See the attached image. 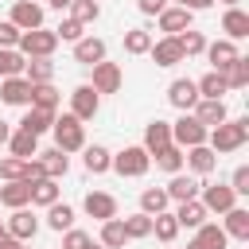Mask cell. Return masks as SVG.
I'll list each match as a JSON object with an SVG mask.
<instances>
[{
  "label": "cell",
  "instance_id": "17",
  "mask_svg": "<svg viewBox=\"0 0 249 249\" xmlns=\"http://www.w3.org/2000/svg\"><path fill=\"white\" fill-rule=\"evenodd\" d=\"M206 58H210V70H226L233 58H241V51H237V43H230V39H214V43H206V51H202Z\"/></svg>",
  "mask_w": 249,
  "mask_h": 249
},
{
  "label": "cell",
  "instance_id": "9",
  "mask_svg": "<svg viewBox=\"0 0 249 249\" xmlns=\"http://www.w3.org/2000/svg\"><path fill=\"white\" fill-rule=\"evenodd\" d=\"M167 101H171L179 113H191V109L198 105V86H195V78H175V82L167 86Z\"/></svg>",
  "mask_w": 249,
  "mask_h": 249
},
{
  "label": "cell",
  "instance_id": "39",
  "mask_svg": "<svg viewBox=\"0 0 249 249\" xmlns=\"http://www.w3.org/2000/svg\"><path fill=\"white\" fill-rule=\"evenodd\" d=\"M58 202V183L54 179H35L31 183V206H54Z\"/></svg>",
  "mask_w": 249,
  "mask_h": 249
},
{
  "label": "cell",
  "instance_id": "11",
  "mask_svg": "<svg viewBox=\"0 0 249 249\" xmlns=\"http://www.w3.org/2000/svg\"><path fill=\"white\" fill-rule=\"evenodd\" d=\"M8 23H16L19 31H35V27H43V4H35V0H16Z\"/></svg>",
  "mask_w": 249,
  "mask_h": 249
},
{
  "label": "cell",
  "instance_id": "12",
  "mask_svg": "<svg viewBox=\"0 0 249 249\" xmlns=\"http://www.w3.org/2000/svg\"><path fill=\"white\" fill-rule=\"evenodd\" d=\"M82 210H86L89 218H97V222H109V218H117V198H113L109 191H89V195L82 198Z\"/></svg>",
  "mask_w": 249,
  "mask_h": 249
},
{
  "label": "cell",
  "instance_id": "3",
  "mask_svg": "<svg viewBox=\"0 0 249 249\" xmlns=\"http://www.w3.org/2000/svg\"><path fill=\"white\" fill-rule=\"evenodd\" d=\"M121 179H140L148 167H152V156L140 148V144H128V148H121L117 156H113V163H109Z\"/></svg>",
  "mask_w": 249,
  "mask_h": 249
},
{
  "label": "cell",
  "instance_id": "30",
  "mask_svg": "<svg viewBox=\"0 0 249 249\" xmlns=\"http://www.w3.org/2000/svg\"><path fill=\"white\" fill-rule=\"evenodd\" d=\"M54 117H58V113H47V109H31V105H27V113H23L19 128H23V132H31V136H43V132H51Z\"/></svg>",
  "mask_w": 249,
  "mask_h": 249
},
{
  "label": "cell",
  "instance_id": "43",
  "mask_svg": "<svg viewBox=\"0 0 249 249\" xmlns=\"http://www.w3.org/2000/svg\"><path fill=\"white\" fill-rule=\"evenodd\" d=\"M97 16H101V4H97V0H74V4H70V19L82 23V27L97 23Z\"/></svg>",
  "mask_w": 249,
  "mask_h": 249
},
{
  "label": "cell",
  "instance_id": "7",
  "mask_svg": "<svg viewBox=\"0 0 249 249\" xmlns=\"http://www.w3.org/2000/svg\"><path fill=\"white\" fill-rule=\"evenodd\" d=\"M97 109H101V97L93 93V86H89V82L74 86V93H70V113L86 124V121H93V117H97Z\"/></svg>",
  "mask_w": 249,
  "mask_h": 249
},
{
  "label": "cell",
  "instance_id": "23",
  "mask_svg": "<svg viewBox=\"0 0 249 249\" xmlns=\"http://www.w3.org/2000/svg\"><path fill=\"white\" fill-rule=\"evenodd\" d=\"M156 19H160V31H163V35H179V31H187V27H191L195 12H187V8H163Z\"/></svg>",
  "mask_w": 249,
  "mask_h": 249
},
{
  "label": "cell",
  "instance_id": "37",
  "mask_svg": "<svg viewBox=\"0 0 249 249\" xmlns=\"http://www.w3.org/2000/svg\"><path fill=\"white\" fill-rule=\"evenodd\" d=\"M23 78H27L31 86H39V82H54V62H51V58H27Z\"/></svg>",
  "mask_w": 249,
  "mask_h": 249
},
{
  "label": "cell",
  "instance_id": "50",
  "mask_svg": "<svg viewBox=\"0 0 249 249\" xmlns=\"http://www.w3.org/2000/svg\"><path fill=\"white\" fill-rule=\"evenodd\" d=\"M136 8H140L144 16H160V12L167 8V0H136Z\"/></svg>",
  "mask_w": 249,
  "mask_h": 249
},
{
  "label": "cell",
  "instance_id": "33",
  "mask_svg": "<svg viewBox=\"0 0 249 249\" xmlns=\"http://www.w3.org/2000/svg\"><path fill=\"white\" fill-rule=\"evenodd\" d=\"M0 202H4L8 210L31 206V183H4V187H0Z\"/></svg>",
  "mask_w": 249,
  "mask_h": 249
},
{
  "label": "cell",
  "instance_id": "52",
  "mask_svg": "<svg viewBox=\"0 0 249 249\" xmlns=\"http://www.w3.org/2000/svg\"><path fill=\"white\" fill-rule=\"evenodd\" d=\"M202 8H214V0H187V12H202Z\"/></svg>",
  "mask_w": 249,
  "mask_h": 249
},
{
  "label": "cell",
  "instance_id": "16",
  "mask_svg": "<svg viewBox=\"0 0 249 249\" xmlns=\"http://www.w3.org/2000/svg\"><path fill=\"white\" fill-rule=\"evenodd\" d=\"M74 62H82V66H97V62H105V39H97V35H82V39L74 43Z\"/></svg>",
  "mask_w": 249,
  "mask_h": 249
},
{
  "label": "cell",
  "instance_id": "19",
  "mask_svg": "<svg viewBox=\"0 0 249 249\" xmlns=\"http://www.w3.org/2000/svg\"><path fill=\"white\" fill-rule=\"evenodd\" d=\"M222 233L233 241H249V210L245 206H230L222 214Z\"/></svg>",
  "mask_w": 249,
  "mask_h": 249
},
{
  "label": "cell",
  "instance_id": "18",
  "mask_svg": "<svg viewBox=\"0 0 249 249\" xmlns=\"http://www.w3.org/2000/svg\"><path fill=\"white\" fill-rule=\"evenodd\" d=\"M0 101L4 105H31V82L19 78H0Z\"/></svg>",
  "mask_w": 249,
  "mask_h": 249
},
{
  "label": "cell",
  "instance_id": "24",
  "mask_svg": "<svg viewBox=\"0 0 249 249\" xmlns=\"http://www.w3.org/2000/svg\"><path fill=\"white\" fill-rule=\"evenodd\" d=\"M82 163H86L89 175H105L109 163H113V152H109L105 144H86V148H82Z\"/></svg>",
  "mask_w": 249,
  "mask_h": 249
},
{
  "label": "cell",
  "instance_id": "58",
  "mask_svg": "<svg viewBox=\"0 0 249 249\" xmlns=\"http://www.w3.org/2000/svg\"><path fill=\"white\" fill-rule=\"evenodd\" d=\"M163 249H171V245H163Z\"/></svg>",
  "mask_w": 249,
  "mask_h": 249
},
{
  "label": "cell",
  "instance_id": "48",
  "mask_svg": "<svg viewBox=\"0 0 249 249\" xmlns=\"http://www.w3.org/2000/svg\"><path fill=\"white\" fill-rule=\"evenodd\" d=\"M230 191H233L237 198H241V195H249V167H245V163L230 175Z\"/></svg>",
  "mask_w": 249,
  "mask_h": 249
},
{
  "label": "cell",
  "instance_id": "6",
  "mask_svg": "<svg viewBox=\"0 0 249 249\" xmlns=\"http://www.w3.org/2000/svg\"><path fill=\"white\" fill-rule=\"evenodd\" d=\"M198 202L206 206V214H226L230 206H237V195L230 191V183H206L198 187Z\"/></svg>",
  "mask_w": 249,
  "mask_h": 249
},
{
  "label": "cell",
  "instance_id": "40",
  "mask_svg": "<svg viewBox=\"0 0 249 249\" xmlns=\"http://www.w3.org/2000/svg\"><path fill=\"white\" fill-rule=\"evenodd\" d=\"M121 226H124V237L128 241H140V237H152V218L148 214H128V218H121Z\"/></svg>",
  "mask_w": 249,
  "mask_h": 249
},
{
  "label": "cell",
  "instance_id": "26",
  "mask_svg": "<svg viewBox=\"0 0 249 249\" xmlns=\"http://www.w3.org/2000/svg\"><path fill=\"white\" fill-rule=\"evenodd\" d=\"M35 160L43 163V175H47V179H54V183H58V179L70 171V156H66V152H58V148H47V152H39Z\"/></svg>",
  "mask_w": 249,
  "mask_h": 249
},
{
  "label": "cell",
  "instance_id": "15",
  "mask_svg": "<svg viewBox=\"0 0 249 249\" xmlns=\"http://www.w3.org/2000/svg\"><path fill=\"white\" fill-rule=\"evenodd\" d=\"M226 245H230V237L222 233L218 222H202V226L195 230V237L187 241V249H226Z\"/></svg>",
  "mask_w": 249,
  "mask_h": 249
},
{
  "label": "cell",
  "instance_id": "29",
  "mask_svg": "<svg viewBox=\"0 0 249 249\" xmlns=\"http://www.w3.org/2000/svg\"><path fill=\"white\" fill-rule=\"evenodd\" d=\"M58 101H62V93L54 89V82H39V86H31V109L58 113Z\"/></svg>",
  "mask_w": 249,
  "mask_h": 249
},
{
  "label": "cell",
  "instance_id": "38",
  "mask_svg": "<svg viewBox=\"0 0 249 249\" xmlns=\"http://www.w3.org/2000/svg\"><path fill=\"white\" fill-rule=\"evenodd\" d=\"M222 78H226V86L230 89H245L249 86V58L241 54V58H233L226 70H222Z\"/></svg>",
  "mask_w": 249,
  "mask_h": 249
},
{
  "label": "cell",
  "instance_id": "2",
  "mask_svg": "<svg viewBox=\"0 0 249 249\" xmlns=\"http://www.w3.org/2000/svg\"><path fill=\"white\" fill-rule=\"evenodd\" d=\"M51 132H54V148H58V152H66V156L86 148V124H82L74 113H62V117H54Z\"/></svg>",
  "mask_w": 249,
  "mask_h": 249
},
{
  "label": "cell",
  "instance_id": "55",
  "mask_svg": "<svg viewBox=\"0 0 249 249\" xmlns=\"http://www.w3.org/2000/svg\"><path fill=\"white\" fill-rule=\"evenodd\" d=\"M214 4H226V8H237L241 0H214Z\"/></svg>",
  "mask_w": 249,
  "mask_h": 249
},
{
  "label": "cell",
  "instance_id": "54",
  "mask_svg": "<svg viewBox=\"0 0 249 249\" xmlns=\"http://www.w3.org/2000/svg\"><path fill=\"white\" fill-rule=\"evenodd\" d=\"M47 4H51V8H58V12H62V8H70V4H74V0H47Z\"/></svg>",
  "mask_w": 249,
  "mask_h": 249
},
{
  "label": "cell",
  "instance_id": "34",
  "mask_svg": "<svg viewBox=\"0 0 249 249\" xmlns=\"http://www.w3.org/2000/svg\"><path fill=\"white\" fill-rule=\"evenodd\" d=\"M8 148H12V156H19V160H31V156H39V136H31V132L16 128V132L8 136Z\"/></svg>",
  "mask_w": 249,
  "mask_h": 249
},
{
  "label": "cell",
  "instance_id": "25",
  "mask_svg": "<svg viewBox=\"0 0 249 249\" xmlns=\"http://www.w3.org/2000/svg\"><path fill=\"white\" fill-rule=\"evenodd\" d=\"M183 163H187L195 175H210V171L218 167V156H214L206 144H198V148H187V152H183Z\"/></svg>",
  "mask_w": 249,
  "mask_h": 249
},
{
  "label": "cell",
  "instance_id": "49",
  "mask_svg": "<svg viewBox=\"0 0 249 249\" xmlns=\"http://www.w3.org/2000/svg\"><path fill=\"white\" fill-rule=\"evenodd\" d=\"M19 35H23V31H19L16 23H8V19L0 23V47H8V51H16V47H19Z\"/></svg>",
  "mask_w": 249,
  "mask_h": 249
},
{
  "label": "cell",
  "instance_id": "35",
  "mask_svg": "<svg viewBox=\"0 0 249 249\" xmlns=\"http://www.w3.org/2000/svg\"><path fill=\"white\" fill-rule=\"evenodd\" d=\"M47 226H51L54 233H66V230H74V206H66V202H54V206H47Z\"/></svg>",
  "mask_w": 249,
  "mask_h": 249
},
{
  "label": "cell",
  "instance_id": "42",
  "mask_svg": "<svg viewBox=\"0 0 249 249\" xmlns=\"http://www.w3.org/2000/svg\"><path fill=\"white\" fill-rule=\"evenodd\" d=\"M152 160H156V167L167 171V175H179V171H183V148H175V144H167V148L156 152Z\"/></svg>",
  "mask_w": 249,
  "mask_h": 249
},
{
  "label": "cell",
  "instance_id": "21",
  "mask_svg": "<svg viewBox=\"0 0 249 249\" xmlns=\"http://www.w3.org/2000/svg\"><path fill=\"white\" fill-rule=\"evenodd\" d=\"M175 222H179V230H198L210 214H206V206L198 202V198H191V202H175Z\"/></svg>",
  "mask_w": 249,
  "mask_h": 249
},
{
  "label": "cell",
  "instance_id": "51",
  "mask_svg": "<svg viewBox=\"0 0 249 249\" xmlns=\"http://www.w3.org/2000/svg\"><path fill=\"white\" fill-rule=\"evenodd\" d=\"M0 249H31V241H16V237H4Z\"/></svg>",
  "mask_w": 249,
  "mask_h": 249
},
{
  "label": "cell",
  "instance_id": "1",
  "mask_svg": "<svg viewBox=\"0 0 249 249\" xmlns=\"http://www.w3.org/2000/svg\"><path fill=\"white\" fill-rule=\"evenodd\" d=\"M249 140V117H233V121H222L206 132V148L214 156H226V152H237L241 144Z\"/></svg>",
  "mask_w": 249,
  "mask_h": 249
},
{
  "label": "cell",
  "instance_id": "41",
  "mask_svg": "<svg viewBox=\"0 0 249 249\" xmlns=\"http://www.w3.org/2000/svg\"><path fill=\"white\" fill-rule=\"evenodd\" d=\"M148 51H152V31L148 27L124 31V54H148Z\"/></svg>",
  "mask_w": 249,
  "mask_h": 249
},
{
  "label": "cell",
  "instance_id": "14",
  "mask_svg": "<svg viewBox=\"0 0 249 249\" xmlns=\"http://www.w3.org/2000/svg\"><path fill=\"white\" fill-rule=\"evenodd\" d=\"M167 144H171V121H160V117L148 121V124H144V144H140V148H144L148 156H156V152H163Z\"/></svg>",
  "mask_w": 249,
  "mask_h": 249
},
{
  "label": "cell",
  "instance_id": "47",
  "mask_svg": "<svg viewBox=\"0 0 249 249\" xmlns=\"http://www.w3.org/2000/svg\"><path fill=\"white\" fill-rule=\"evenodd\" d=\"M82 31H86V27H82V23H74V19H62V23L54 27L58 43H62V39H66V43H78V39H82Z\"/></svg>",
  "mask_w": 249,
  "mask_h": 249
},
{
  "label": "cell",
  "instance_id": "31",
  "mask_svg": "<svg viewBox=\"0 0 249 249\" xmlns=\"http://www.w3.org/2000/svg\"><path fill=\"white\" fill-rule=\"evenodd\" d=\"M167 206H171V198H167L163 187H144V191H140V214L156 218V214H163Z\"/></svg>",
  "mask_w": 249,
  "mask_h": 249
},
{
  "label": "cell",
  "instance_id": "32",
  "mask_svg": "<svg viewBox=\"0 0 249 249\" xmlns=\"http://www.w3.org/2000/svg\"><path fill=\"white\" fill-rule=\"evenodd\" d=\"M97 245H101V249H124V245H128L121 218H109V222H101V230H97Z\"/></svg>",
  "mask_w": 249,
  "mask_h": 249
},
{
  "label": "cell",
  "instance_id": "46",
  "mask_svg": "<svg viewBox=\"0 0 249 249\" xmlns=\"http://www.w3.org/2000/svg\"><path fill=\"white\" fill-rule=\"evenodd\" d=\"M97 241L86 233V230H66L62 233V249H93Z\"/></svg>",
  "mask_w": 249,
  "mask_h": 249
},
{
  "label": "cell",
  "instance_id": "8",
  "mask_svg": "<svg viewBox=\"0 0 249 249\" xmlns=\"http://www.w3.org/2000/svg\"><path fill=\"white\" fill-rule=\"evenodd\" d=\"M93 70V78H89V86H93V93L101 97V93H117L121 89V82H124V74H121V66L117 62H97V66H89Z\"/></svg>",
  "mask_w": 249,
  "mask_h": 249
},
{
  "label": "cell",
  "instance_id": "44",
  "mask_svg": "<svg viewBox=\"0 0 249 249\" xmlns=\"http://www.w3.org/2000/svg\"><path fill=\"white\" fill-rule=\"evenodd\" d=\"M175 39H179V51H183V58H191V54H202V51H206V35H202V31H195V27L179 31Z\"/></svg>",
  "mask_w": 249,
  "mask_h": 249
},
{
  "label": "cell",
  "instance_id": "56",
  "mask_svg": "<svg viewBox=\"0 0 249 249\" xmlns=\"http://www.w3.org/2000/svg\"><path fill=\"white\" fill-rule=\"evenodd\" d=\"M4 237H8V230H4V222H0V241H4Z\"/></svg>",
  "mask_w": 249,
  "mask_h": 249
},
{
  "label": "cell",
  "instance_id": "53",
  "mask_svg": "<svg viewBox=\"0 0 249 249\" xmlns=\"http://www.w3.org/2000/svg\"><path fill=\"white\" fill-rule=\"evenodd\" d=\"M8 136H12V124H8V121H0V148L8 144Z\"/></svg>",
  "mask_w": 249,
  "mask_h": 249
},
{
  "label": "cell",
  "instance_id": "20",
  "mask_svg": "<svg viewBox=\"0 0 249 249\" xmlns=\"http://www.w3.org/2000/svg\"><path fill=\"white\" fill-rule=\"evenodd\" d=\"M152 62L156 66H175V62H183V51H179V39L175 35H163V39H152Z\"/></svg>",
  "mask_w": 249,
  "mask_h": 249
},
{
  "label": "cell",
  "instance_id": "45",
  "mask_svg": "<svg viewBox=\"0 0 249 249\" xmlns=\"http://www.w3.org/2000/svg\"><path fill=\"white\" fill-rule=\"evenodd\" d=\"M23 66H27V58H23L19 51L0 47V78H19V74H23Z\"/></svg>",
  "mask_w": 249,
  "mask_h": 249
},
{
  "label": "cell",
  "instance_id": "22",
  "mask_svg": "<svg viewBox=\"0 0 249 249\" xmlns=\"http://www.w3.org/2000/svg\"><path fill=\"white\" fill-rule=\"evenodd\" d=\"M198 187H202V183H198L195 175H183V171H179V175H171V183H167L163 191H167L171 202H191V198H198Z\"/></svg>",
  "mask_w": 249,
  "mask_h": 249
},
{
  "label": "cell",
  "instance_id": "4",
  "mask_svg": "<svg viewBox=\"0 0 249 249\" xmlns=\"http://www.w3.org/2000/svg\"><path fill=\"white\" fill-rule=\"evenodd\" d=\"M54 47H58V35L51 31V27H35V31H23L19 35V54L23 58H51L54 54Z\"/></svg>",
  "mask_w": 249,
  "mask_h": 249
},
{
  "label": "cell",
  "instance_id": "5",
  "mask_svg": "<svg viewBox=\"0 0 249 249\" xmlns=\"http://www.w3.org/2000/svg\"><path fill=\"white\" fill-rule=\"evenodd\" d=\"M171 144L175 148H198V144H206V128L191 117V113H179V121H171Z\"/></svg>",
  "mask_w": 249,
  "mask_h": 249
},
{
  "label": "cell",
  "instance_id": "10",
  "mask_svg": "<svg viewBox=\"0 0 249 249\" xmlns=\"http://www.w3.org/2000/svg\"><path fill=\"white\" fill-rule=\"evenodd\" d=\"M4 230H8V237H16V241H31V237L39 233V218H35L27 206H19V210H12V218L4 222Z\"/></svg>",
  "mask_w": 249,
  "mask_h": 249
},
{
  "label": "cell",
  "instance_id": "13",
  "mask_svg": "<svg viewBox=\"0 0 249 249\" xmlns=\"http://www.w3.org/2000/svg\"><path fill=\"white\" fill-rule=\"evenodd\" d=\"M191 117L210 132L214 124H222V121H230V109H226V101H206V97H198V105L191 109Z\"/></svg>",
  "mask_w": 249,
  "mask_h": 249
},
{
  "label": "cell",
  "instance_id": "27",
  "mask_svg": "<svg viewBox=\"0 0 249 249\" xmlns=\"http://www.w3.org/2000/svg\"><path fill=\"white\" fill-rule=\"evenodd\" d=\"M222 31H226L230 43L249 39V16H245L241 8H226V16H222Z\"/></svg>",
  "mask_w": 249,
  "mask_h": 249
},
{
  "label": "cell",
  "instance_id": "57",
  "mask_svg": "<svg viewBox=\"0 0 249 249\" xmlns=\"http://www.w3.org/2000/svg\"><path fill=\"white\" fill-rule=\"evenodd\" d=\"M175 8H187V0H175Z\"/></svg>",
  "mask_w": 249,
  "mask_h": 249
},
{
  "label": "cell",
  "instance_id": "36",
  "mask_svg": "<svg viewBox=\"0 0 249 249\" xmlns=\"http://www.w3.org/2000/svg\"><path fill=\"white\" fill-rule=\"evenodd\" d=\"M152 233H156V241H163V245H171V241L179 237V222H175V214H171V210H163V214H156V218H152Z\"/></svg>",
  "mask_w": 249,
  "mask_h": 249
},
{
  "label": "cell",
  "instance_id": "28",
  "mask_svg": "<svg viewBox=\"0 0 249 249\" xmlns=\"http://www.w3.org/2000/svg\"><path fill=\"white\" fill-rule=\"evenodd\" d=\"M195 86H198V97H206V101H226V93H230V86H226V78H222L218 70L202 74Z\"/></svg>",
  "mask_w": 249,
  "mask_h": 249
}]
</instances>
